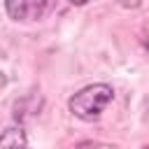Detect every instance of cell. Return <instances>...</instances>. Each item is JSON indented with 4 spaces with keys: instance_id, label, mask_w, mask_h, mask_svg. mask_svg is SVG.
I'll return each instance as SVG.
<instances>
[{
    "instance_id": "cell-1",
    "label": "cell",
    "mask_w": 149,
    "mask_h": 149,
    "mask_svg": "<svg viewBox=\"0 0 149 149\" xmlns=\"http://www.w3.org/2000/svg\"><path fill=\"white\" fill-rule=\"evenodd\" d=\"M112 98H114L112 86H107V84H91V86H84L81 91H77L70 98L68 105H70V112L77 119L95 121V119H100L105 107L112 102Z\"/></svg>"
},
{
    "instance_id": "cell-2",
    "label": "cell",
    "mask_w": 149,
    "mask_h": 149,
    "mask_svg": "<svg viewBox=\"0 0 149 149\" xmlns=\"http://www.w3.org/2000/svg\"><path fill=\"white\" fill-rule=\"evenodd\" d=\"M5 9L14 21H37L54 9V0H5Z\"/></svg>"
},
{
    "instance_id": "cell-3",
    "label": "cell",
    "mask_w": 149,
    "mask_h": 149,
    "mask_svg": "<svg viewBox=\"0 0 149 149\" xmlns=\"http://www.w3.org/2000/svg\"><path fill=\"white\" fill-rule=\"evenodd\" d=\"M0 149H28V137L21 126H12L0 135Z\"/></svg>"
},
{
    "instance_id": "cell-4",
    "label": "cell",
    "mask_w": 149,
    "mask_h": 149,
    "mask_svg": "<svg viewBox=\"0 0 149 149\" xmlns=\"http://www.w3.org/2000/svg\"><path fill=\"white\" fill-rule=\"evenodd\" d=\"M77 149H121L116 144H105V142H81Z\"/></svg>"
},
{
    "instance_id": "cell-5",
    "label": "cell",
    "mask_w": 149,
    "mask_h": 149,
    "mask_svg": "<svg viewBox=\"0 0 149 149\" xmlns=\"http://www.w3.org/2000/svg\"><path fill=\"white\" fill-rule=\"evenodd\" d=\"M5 84H7V77H5V74H2V72H0V91H2V88H5Z\"/></svg>"
},
{
    "instance_id": "cell-6",
    "label": "cell",
    "mask_w": 149,
    "mask_h": 149,
    "mask_svg": "<svg viewBox=\"0 0 149 149\" xmlns=\"http://www.w3.org/2000/svg\"><path fill=\"white\" fill-rule=\"evenodd\" d=\"M68 2H72V5H86V2H91V0H68Z\"/></svg>"
}]
</instances>
